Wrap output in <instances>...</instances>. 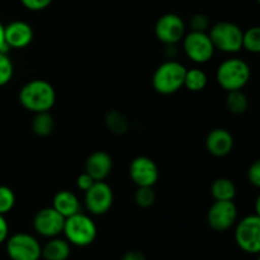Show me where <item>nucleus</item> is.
Masks as SVG:
<instances>
[{
	"instance_id": "obj_1",
	"label": "nucleus",
	"mask_w": 260,
	"mask_h": 260,
	"mask_svg": "<svg viewBox=\"0 0 260 260\" xmlns=\"http://www.w3.org/2000/svg\"><path fill=\"white\" fill-rule=\"evenodd\" d=\"M20 104L33 113L50 112L56 103V90L52 84L43 79H33L19 90Z\"/></svg>"
},
{
	"instance_id": "obj_2",
	"label": "nucleus",
	"mask_w": 260,
	"mask_h": 260,
	"mask_svg": "<svg viewBox=\"0 0 260 260\" xmlns=\"http://www.w3.org/2000/svg\"><path fill=\"white\" fill-rule=\"evenodd\" d=\"M251 78V69L245 60L239 57L226 58L216 71L217 84L225 91L243 90Z\"/></svg>"
},
{
	"instance_id": "obj_3",
	"label": "nucleus",
	"mask_w": 260,
	"mask_h": 260,
	"mask_svg": "<svg viewBox=\"0 0 260 260\" xmlns=\"http://www.w3.org/2000/svg\"><path fill=\"white\" fill-rule=\"evenodd\" d=\"M185 68L183 63L175 60H168L160 63L152 75V88L162 95L177 93L184 86Z\"/></svg>"
},
{
	"instance_id": "obj_4",
	"label": "nucleus",
	"mask_w": 260,
	"mask_h": 260,
	"mask_svg": "<svg viewBox=\"0 0 260 260\" xmlns=\"http://www.w3.org/2000/svg\"><path fill=\"white\" fill-rule=\"evenodd\" d=\"M62 234L71 246L85 248L95 241L98 229L90 216L79 212L66 218Z\"/></svg>"
},
{
	"instance_id": "obj_5",
	"label": "nucleus",
	"mask_w": 260,
	"mask_h": 260,
	"mask_svg": "<svg viewBox=\"0 0 260 260\" xmlns=\"http://www.w3.org/2000/svg\"><path fill=\"white\" fill-rule=\"evenodd\" d=\"M216 50L223 53H238L243 50L244 30L233 22H218L208 29Z\"/></svg>"
},
{
	"instance_id": "obj_6",
	"label": "nucleus",
	"mask_w": 260,
	"mask_h": 260,
	"mask_svg": "<svg viewBox=\"0 0 260 260\" xmlns=\"http://www.w3.org/2000/svg\"><path fill=\"white\" fill-rule=\"evenodd\" d=\"M234 238L238 248L250 255L260 253V217L248 215L239 220L235 225Z\"/></svg>"
},
{
	"instance_id": "obj_7",
	"label": "nucleus",
	"mask_w": 260,
	"mask_h": 260,
	"mask_svg": "<svg viewBox=\"0 0 260 260\" xmlns=\"http://www.w3.org/2000/svg\"><path fill=\"white\" fill-rule=\"evenodd\" d=\"M5 249L10 260H40L42 245L36 236L27 233H17L5 241Z\"/></svg>"
},
{
	"instance_id": "obj_8",
	"label": "nucleus",
	"mask_w": 260,
	"mask_h": 260,
	"mask_svg": "<svg viewBox=\"0 0 260 260\" xmlns=\"http://www.w3.org/2000/svg\"><path fill=\"white\" fill-rule=\"evenodd\" d=\"M183 50L187 57L196 63H206L215 55V46L208 32L190 30L182 40Z\"/></svg>"
},
{
	"instance_id": "obj_9",
	"label": "nucleus",
	"mask_w": 260,
	"mask_h": 260,
	"mask_svg": "<svg viewBox=\"0 0 260 260\" xmlns=\"http://www.w3.org/2000/svg\"><path fill=\"white\" fill-rule=\"evenodd\" d=\"M239 211L234 201H215L207 211V223L212 230L225 233L238 222Z\"/></svg>"
},
{
	"instance_id": "obj_10",
	"label": "nucleus",
	"mask_w": 260,
	"mask_h": 260,
	"mask_svg": "<svg viewBox=\"0 0 260 260\" xmlns=\"http://www.w3.org/2000/svg\"><path fill=\"white\" fill-rule=\"evenodd\" d=\"M113 190L106 180L95 182L86 192H84V206L90 215H106L113 206Z\"/></svg>"
},
{
	"instance_id": "obj_11",
	"label": "nucleus",
	"mask_w": 260,
	"mask_h": 260,
	"mask_svg": "<svg viewBox=\"0 0 260 260\" xmlns=\"http://www.w3.org/2000/svg\"><path fill=\"white\" fill-rule=\"evenodd\" d=\"M185 23L174 13H167L157 19L155 24V36L161 43L178 45L185 36Z\"/></svg>"
},
{
	"instance_id": "obj_12",
	"label": "nucleus",
	"mask_w": 260,
	"mask_h": 260,
	"mask_svg": "<svg viewBox=\"0 0 260 260\" xmlns=\"http://www.w3.org/2000/svg\"><path fill=\"white\" fill-rule=\"evenodd\" d=\"M65 220L66 218L61 213H58L52 206L45 207L38 211L33 217V230L45 239L56 238L62 234Z\"/></svg>"
},
{
	"instance_id": "obj_13",
	"label": "nucleus",
	"mask_w": 260,
	"mask_h": 260,
	"mask_svg": "<svg viewBox=\"0 0 260 260\" xmlns=\"http://www.w3.org/2000/svg\"><path fill=\"white\" fill-rule=\"evenodd\" d=\"M128 174L137 187H154L160 177L159 167L149 156H137L128 167Z\"/></svg>"
},
{
	"instance_id": "obj_14",
	"label": "nucleus",
	"mask_w": 260,
	"mask_h": 260,
	"mask_svg": "<svg viewBox=\"0 0 260 260\" xmlns=\"http://www.w3.org/2000/svg\"><path fill=\"white\" fill-rule=\"evenodd\" d=\"M35 32L29 23L24 20H14L4 25L5 45L9 48H25L32 43Z\"/></svg>"
},
{
	"instance_id": "obj_15",
	"label": "nucleus",
	"mask_w": 260,
	"mask_h": 260,
	"mask_svg": "<svg viewBox=\"0 0 260 260\" xmlns=\"http://www.w3.org/2000/svg\"><path fill=\"white\" fill-rule=\"evenodd\" d=\"M206 149L215 157L228 156L234 149V136L226 128H213L206 137Z\"/></svg>"
},
{
	"instance_id": "obj_16",
	"label": "nucleus",
	"mask_w": 260,
	"mask_h": 260,
	"mask_svg": "<svg viewBox=\"0 0 260 260\" xmlns=\"http://www.w3.org/2000/svg\"><path fill=\"white\" fill-rule=\"evenodd\" d=\"M113 169V160L112 156L106 151L91 152L85 160V173H88L95 182L106 180Z\"/></svg>"
},
{
	"instance_id": "obj_17",
	"label": "nucleus",
	"mask_w": 260,
	"mask_h": 260,
	"mask_svg": "<svg viewBox=\"0 0 260 260\" xmlns=\"http://www.w3.org/2000/svg\"><path fill=\"white\" fill-rule=\"evenodd\" d=\"M52 207L65 218L81 212V202L78 196L68 189L58 190L52 200Z\"/></svg>"
},
{
	"instance_id": "obj_18",
	"label": "nucleus",
	"mask_w": 260,
	"mask_h": 260,
	"mask_svg": "<svg viewBox=\"0 0 260 260\" xmlns=\"http://www.w3.org/2000/svg\"><path fill=\"white\" fill-rule=\"evenodd\" d=\"M71 255V244L65 238L47 239L42 245V259L45 260H68Z\"/></svg>"
},
{
	"instance_id": "obj_19",
	"label": "nucleus",
	"mask_w": 260,
	"mask_h": 260,
	"mask_svg": "<svg viewBox=\"0 0 260 260\" xmlns=\"http://www.w3.org/2000/svg\"><path fill=\"white\" fill-rule=\"evenodd\" d=\"M236 193L238 188L230 178H217L211 184V196L215 201H234Z\"/></svg>"
},
{
	"instance_id": "obj_20",
	"label": "nucleus",
	"mask_w": 260,
	"mask_h": 260,
	"mask_svg": "<svg viewBox=\"0 0 260 260\" xmlns=\"http://www.w3.org/2000/svg\"><path fill=\"white\" fill-rule=\"evenodd\" d=\"M55 129V119L50 112L36 113L32 121V131L38 137H47Z\"/></svg>"
},
{
	"instance_id": "obj_21",
	"label": "nucleus",
	"mask_w": 260,
	"mask_h": 260,
	"mask_svg": "<svg viewBox=\"0 0 260 260\" xmlns=\"http://www.w3.org/2000/svg\"><path fill=\"white\" fill-rule=\"evenodd\" d=\"M208 76L203 70L197 68L187 69L184 78V86L189 91H202L207 86Z\"/></svg>"
},
{
	"instance_id": "obj_22",
	"label": "nucleus",
	"mask_w": 260,
	"mask_h": 260,
	"mask_svg": "<svg viewBox=\"0 0 260 260\" xmlns=\"http://www.w3.org/2000/svg\"><path fill=\"white\" fill-rule=\"evenodd\" d=\"M226 108L233 114H244L249 108L248 95L243 90L229 91L226 96Z\"/></svg>"
},
{
	"instance_id": "obj_23",
	"label": "nucleus",
	"mask_w": 260,
	"mask_h": 260,
	"mask_svg": "<svg viewBox=\"0 0 260 260\" xmlns=\"http://www.w3.org/2000/svg\"><path fill=\"white\" fill-rule=\"evenodd\" d=\"M104 122H106L107 128L116 135H123L129 129L128 118L123 113L114 111V109L113 111H109L106 114Z\"/></svg>"
},
{
	"instance_id": "obj_24",
	"label": "nucleus",
	"mask_w": 260,
	"mask_h": 260,
	"mask_svg": "<svg viewBox=\"0 0 260 260\" xmlns=\"http://www.w3.org/2000/svg\"><path fill=\"white\" fill-rule=\"evenodd\" d=\"M243 48L250 53H260V25H255L244 32Z\"/></svg>"
},
{
	"instance_id": "obj_25",
	"label": "nucleus",
	"mask_w": 260,
	"mask_h": 260,
	"mask_svg": "<svg viewBox=\"0 0 260 260\" xmlns=\"http://www.w3.org/2000/svg\"><path fill=\"white\" fill-rule=\"evenodd\" d=\"M134 198L135 203L140 208H150L154 206L156 201V193H155L154 187H137Z\"/></svg>"
},
{
	"instance_id": "obj_26",
	"label": "nucleus",
	"mask_w": 260,
	"mask_h": 260,
	"mask_svg": "<svg viewBox=\"0 0 260 260\" xmlns=\"http://www.w3.org/2000/svg\"><path fill=\"white\" fill-rule=\"evenodd\" d=\"M14 75V65L8 52L0 51V86H4Z\"/></svg>"
},
{
	"instance_id": "obj_27",
	"label": "nucleus",
	"mask_w": 260,
	"mask_h": 260,
	"mask_svg": "<svg viewBox=\"0 0 260 260\" xmlns=\"http://www.w3.org/2000/svg\"><path fill=\"white\" fill-rule=\"evenodd\" d=\"M17 198L12 188L0 185V215L5 216L14 208Z\"/></svg>"
},
{
	"instance_id": "obj_28",
	"label": "nucleus",
	"mask_w": 260,
	"mask_h": 260,
	"mask_svg": "<svg viewBox=\"0 0 260 260\" xmlns=\"http://www.w3.org/2000/svg\"><path fill=\"white\" fill-rule=\"evenodd\" d=\"M190 30H196V32H208L210 29V19L203 13H196L192 15L189 19Z\"/></svg>"
},
{
	"instance_id": "obj_29",
	"label": "nucleus",
	"mask_w": 260,
	"mask_h": 260,
	"mask_svg": "<svg viewBox=\"0 0 260 260\" xmlns=\"http://www.w3.org/2000/svg\"><path fill=\"white\" fill-rule=\"evenodd\" d=\"M246 177H248L249 183H250L253 187L260 189V159L251 162L248 172H246Z\"/></svg>"
},
{
	"instance_id": "obj_30",
	"label": "nucleus",
	"mask_w": 260,
	"mask_h": 260,
	"mask_svg": "<svg viewBox=\"0 0 260 260\" xmlns=\"http://www.w3.org/2000/svg\"><path fill=\"white\" fill-rule=\"evenodd\" d=\"M53 0H20L23 7L30 12H41L47 9Z\"/></svg>"
},
{
	"instance_id": "obj_31",
	"label": "nucleus",
	"mask_w": 260,
	"mask_h": 260,
	"mask_svg": "<svg viewBox=\"0 0 260 260\" xmlns=\"http://www.w3.org/2000/svg\"><path fill=\"white\" fill-rule=\"evenodd\" d=\"M94 183H95V180L85 172L81 173V174L76 178V187L80 190H83V192H86Z\"/></svg>"
},
{
	"instance_id": "obj_32",
	"label": "nucleus",
	"mask_w": 260,
	"mask_h": 260,
	"mask_svg": "<svg viewBox=\"0 0 260 260\" xmlns=\"http://www.w3.org/2000/svg\"><path fill=\"white\" fill-rule=\"evenodd\" d=\"M8 238H9V225L4 216L0 215V245L4 244Z\"/></svg>"
},
{
	"instance_id": "obj_33",
	"label": "nucleus",
	"mask_w": 260,
	"mask_h": 260,
	"mask_svg": "<svg viewBox=\"0 0 260 260\" xmlns=\"http://www.w3.org/2000/svg\"><path fill=\"white\" fill-rule=\"evenodd\" d=\"M119 260H146V256L140 250H129L124 253Z\"/></svg>"
},
{
	"instance_id": "obj_34",
	"label": "nucleus",
	"mask_w": 260,
	"mask_h": 260,
	"mask_svg": "<svg viewBox=\"0 0 260 260\" xmlns=\"http://www.w3.org/2000/svg\"><path fill=\"white\" fill-rule=\"evenodd\" d=\"M0 51H5L8 52L9 47L5 45V38H4V24L0 22Z\"/></svg>"
},
{
	"instance_id": "obj_35",
	"label": "nucleus",
	"mask_w": 260,
	"mask_h": 260,
	"mask_svg": "<svg viewBox=\"0 0 260 260\" xmlns=\"http://www.w3.org/2000/svg\"><path fill=\"white\" fill-rule=\"evenodd\" d=\"M254 211H255V215H258L260 217V193L258 197L255 198V202H254Z\"/></svg>"
},
{
	"instance_id": "obj_36",
	"label": "nucleus",
	"mask_w": 260,
	"mask_h": 260,
	"mask_svg": "<svg viewBox=\"0 0 260 260\" xmlns=\"http://www.w3.org/2000/svg\"><path fill=\"white\" fill-rule=\"evenodd\" d=\"M256 260H260V253L256 254Z\"/></svg>"
},
{
	"instance_id": "obj_37",
	"label": "nucleus",
	"mask_w": 260,
	"mask_h": 260,
	"mask_svg": "<svg viewBox=\"0 0 260 260\" xmlns=\"http://www.w3.org/2000/svg\"><path fill=\"white\" fill-rule=\"evenodd\" d=\"M256 2H258V3H259V4H260V0H256Z\"/></svg>"
}]
</instances>
